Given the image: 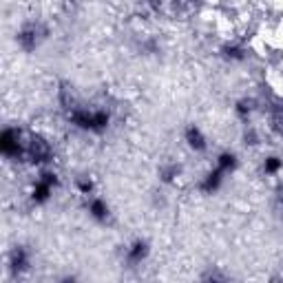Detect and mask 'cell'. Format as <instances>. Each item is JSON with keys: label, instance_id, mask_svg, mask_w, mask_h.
I'll return each instance as SVG.
<instances>
[{"label": "cell", "instance_id": "1", "mask_svg": "<svg viewBox=\"0 0 283 283\" xmlns=\"http://www.w3.org/2000/svg\"><path fill=\"white\" fill-rule=\"evenodd\" d=\"M40 33H45V31L40 29L38 25H27L25 29L18 33V40H20V45L29 51V49H33V47L38 45V36H40Z\"/></svg>", "mask_w": 283, "mask_h": 283}, {"label": "cell", "instance_id": "2", "mask_svg": "<svg viewBox=\"0 0 283 283\" xmlns=\"http://www.w3.org/2000/svg\"><path fill=\"white\" fill-rule=\"evenodd\" d=\"M27 264H29V261H27V252L23 248H16L9 257V268L13 272H23V270H27Z\"/></svg>", "mask_w": 283, "mask_h": 283}, {"label": "cell", "instance_id": "3", "mask_svg": "<svg viewBox=\"0 0 283 283\" xmlns=\"http://www.w3.org/2000/svg\"><path fill=\"white\" fill-rule=\"evenodd\" d=\"M186 137H188V144L192 148H197V150H202V148H206V142H204V137H202V133H199L197 128H188V133H186Z\"/></svg>", "mask_w": 283, "mask_h": 283}, {"label": "cell", "instance_id": "4", "mask_svg": "<svg viewBox=\"0 0 283 283\" xmlns=\"http://www.w3.org/2000/svg\"><path fill=\"white\" fill-rule=\"evenodd\" d=\"M144 254H146V246H144V244H135V248L128 252V259L133 261V264H137V261H142Z\"/></svg>", "mask_w": 283, "mask_h": 283}, {"label": "cell", "instance_id": "5", "mask_svg": "<svg viewBox=\"0 0 283 283\" xmlns=\"http://www.w3.org/2000/svg\"><path fill=\"white\" fill-rule=\"evenodd\" d=\"M272 126L283 135V108H281V111H274V115H272Z\"/></svg>", "mask_w": 283, "mask_h": 283}]
</instances>
